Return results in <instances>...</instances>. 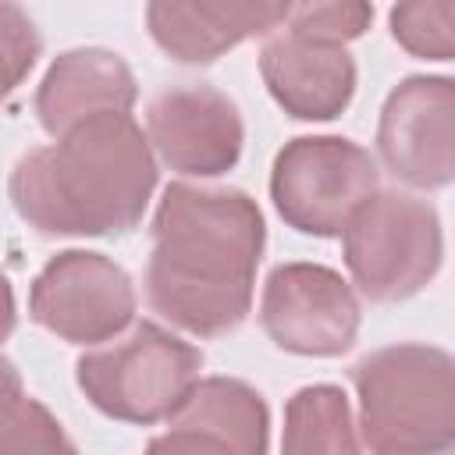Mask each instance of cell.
I'll return each instance as SVG.
<instances>
[{
	"mask_svg": "<svg viewBox=\"0 0 455 455\" xmlns=\"http://www.w3.org/2000/svg\"><path fill=\"white\" fill-rule=\"evenodd\" d=\"M43 53L36 21L14 0H0V103L28 78Z\"/></svg>",
	"mask_w": 455,
	"mask_h": 455,
	"instance_id": "18",
	"label": "cell"
},
{
	"mask_svg": "<svg viewBox=\"0 0 455 455\" xmlns=\"http://www.w3.org/2000/svg\"><path fill=\"white\" fill-rule=\"evenodd\" d=\"M377 188V160L341 135H299L281 146L270 167L274 210L288 228L313 238H338Z\"/></svg>",
	"mask_w": 455,
	"mask_h": 455,
	"instance_id": "6",
	"label": "cell"
},
{
	"mask_svg": "<svg viewBox=\"0 0 455 455\" xmlns=\"http://www.w3.org/2000/svg\"><path fill=\"white\" fill-rule=\"evenodd\" d=\"M167 427L149 437V451H228L259 455L270 448V409L263 395L238 377H199Z\"/></svg>",
	"mask_w": 455,
	"mask_h": 455,
	"instance_id": "11",
	"label": "cell"
},
{
	"mask_svg": "<svg viewBox=\"0 0 455 455\" xmlns=\"http://www.w3.org/2000/svg\"><path fill=\"white\" fill-rule=\"evenodd\" d=\"M263 245L267 224L249 192L171 181L149 228V309L196 338L242 327L252 309Z\"/></svg>",
	"mask_w": 455,
	"mask_h": 455,
	"instance_id": "1",
	"label": "cell"
},
{
	"mask_svg": "<svg viewBox=\"0 0 455 455\" xmlns=\"http://www.w3.org/2000/svg\"><path fill=\"white\" fill-rule=\"evenodd\" d=\"M355 288L323 263H281L270 270L259 295L263 334L291 355L334 359L359 338Z\"/></svg>",
	"mask_w": 455,
	"mask_h": 455,
	"instance_id": "8",
	"label": "cell"
},
{
	"mask_svg": "<svg viewBox=\"0 0 455 455\" xmlns=\"http://www.w3.org/2000/svg\"><path fill=\"white\" fill-rule=\"evenodd\" d=\"M199 370L203 352L192 341L153 320H132L110 341L78 355L75 380L103 416L153 427L174 412Z\"/></svg>",
	"mask_w": 455,
	"mask_h": 455,
	"instance_id": "4",
	"label": "cell"
},
{
	"mask_svg": "<svg viewBox=\"0 0 455 455\" xmlns=\"http://www.w3.org/2000/svg\"><path fill=\"white\" fill-rule=\"evenodd\" d=\"M139 100V85L121 53L103 46H78L53 57L39 89H36V117L46 135H60L71 124L107 114L132 110Z\"/></svg>",
	"mask_w": 455,
	"mask_h": 455,
	"instance_id": "14",
	"label": "cell"
},
{
	"mask_svg": "<svg viewBox=\"0 0 455 455\" xmlns=\"http://www.w3.org/2000/svg\"><path fill=\"white\" fill-rule=\"evenodd\" d=\"M135 284L121 263L92 249L46 259L28 288V316L71 345H100L135 320Z\"/></svg>",
	"mask_w": 455,
	"mask_h": 455,
	"instance_id": "7",
	"label": "cell"
},
{
	"mask_svg": "<svg viewBox=\"0 0 455 455\" xmlns=\"http://www.w3.org/2000/svg\"><path fill=\"white\" fill-rule=\"evenodd\" d=\"M281 448L291 455L359 451V434H355V416H352L348 395L338 384L299 387L284 405Z\"/></svg>",
	"mask_w": 455,
	"mask_h": 455,
	"instance_id": "15",
	"label": "cell"
},
{
	"mask_svg": "<svg viewBox=\"0 0 455 455\" xmlns=\"http://www.w3.org/2000/svg\"><path fill=\"white\" fill-rule=\"evenodd\" d=\"M18 323V306H14V288L7 281V274L0 270V341H7L14 334Z\"/></svg>",
	"mask_w": 455,
	"mask_h": 455,
	"instance_id": "21",
	"label": "cell"
},
{
	"mask_svg": "<svg viewBox=\"0 0 455 455\" xmlns=\"http://www.w3.org/2000/svg\"><path fill=\"white\" fill-rule=\"evenodd\" d=\"M355 434L370 451H448L455 444V363L444 348L395 341L352 366Z\"/></svg>",
	"mask_w": 455,
	"mask_h": 455,
	"instance_id": "3",
	"label": "cell"
},
{
	"mask_svg": "<svg viewBox=\"0 0 455 455\" xmlns=\"http://www.w3.org/2000/svg\"><path fill=\"white\" fill-rule=\"evenodd\" d=\"M25 402V384H21V373L11 359L0 355V434L7 430V423L14 419L18 405Z\"/></svg>",
	"mask_w": 455,
	"mask_h": 455,
	"instance_id": "20",
	"label": "cell"
},
{
	"mask_svg": "<svg viewBox=\"0 0 455 455\" xmlns=\"http://www.w3.org/2000/svg\"><path fill=\"white\" fill-rule=\"evenodd\" d=\"M156 188V156L132 110L92 114L28 149L11 178L14 213L50 238H110L139 228Z\"/></svg>",
	"mask_w": 455,
	"mask_h": 455,
	"instance_id": "2",
	"label": "cell"
},
{
	"mask_svg": "<svg viewBox=\"0 0 455 455\" xmlns=\"http://www.w3.org/2000/svg\"><path fill=\"white\" fill-rule=\"evenodd\" d=\"M146 139L153 156L185 178H217L231 171L245 146L238 103L213 85H171L146 107Z\"/></svg>",
	"mask_w": 455,
	"mask_h": 455,
	"instance_id": "10",
	"label": "cell"
},
{
	"mask_svg": "<svg viewBox=\"0 0 455 455\" xmlns=\"http://www.w3.org/2000/svg\"><path fill=\"white\" fill-rule=\"evenodd\" d=\"M345 267L370 302H402L423 291L444 259L437 210L409 192H373L341 228Z\"/></svg>",
	"mask_w": 455,
	"mask_h": 455,
	"instance_id": "5",
	"label": "cell"
},
{
	"mask_svg": "<svg viewBox=\"0 0 455 455\" xmlns=\"http://www.w3.org/2000/svg\"><path fill=\"white\" fill-rule=\"evenodd\" d=\"M11 448H39V451H57L60 448V451H71L75 441L64 434L60 419L43 402L25 395V402L18 405L14 419L0 434V451H11Z\"/></svg>",
	"mask_w": 455,
	"mask_h": 455,
	"instance_id": "19",
	"label": "cell"
},
{
	"mask_svg": "<svg viewBox=\"0 0 455 455\" xmlns=\"http://www.w3.org/2000/svg\"><path fill=\"white\" fill-rule=\"evenodd\" d=\"M281 21V0H146L149 39L178 64H210Z\"/></svg>",
	"mask_w": 455,
	"mask_h": 455,
	"instance_id": "13",
	"label": "cell"
},
{
	"mask_svg": "<svg viewBox=\"0 0 455 455\" xmlns=\"http://www.w3.org/2000/svg\"><path fill=\"white\" fill-rule=\"evenodd\" d=\"M391 39L419 60H451L455 57V18L451 0H395L391 7Z\"/></svg>",
	"mask_w": 455,
	"mask_h": 455,
	"instance_id": "17",
	"label": "cell"
},
{
	"mask_svg": "<svg viewBox=\"0 0 455 455\" xmlns=\"http://www.w3.org/2000/svg\"><path fill=\"white\" fill-rule=\"evenodd\" d=\"M377 156L384 171L419 192L455 178V82L444 75L402 78L377 121Z\"/></svg>",
	"mask_w": 455,
	"mask_h": 455,
	"instance_id": "9",
	"label": "cell"
},
{
	"mask_svg": "<svg viewBox=\"0 0 455 455\" xmlns=\"http://www.w3.org/2000/svg\"><path fill=\"white\" fill-rule=\"evenodd\" d=\"M259 75L274 103L299 121H334L355 96V60L338 43H313L291 32L267 36Z\"/></svg>",
	"mask_w": 455,
	"mask_h": 455,
	"instance_id": "12",
	"label": "cell"
},
{
	"mask_svg": "<svg viewBox=\"0 0 455 455\" xmlns=\"http://www.w3.org/2000/svg\"><path fill=\"white\" fill-rule=\"evenodd\" d=\"M373 21L370 0H281V28L313 43L348 46Z\"/></svg>",
	"mask_w": 455,
	"mask_h": 455,
	"instance_id": "16",
	"label": "cell"
}]
</instances>
